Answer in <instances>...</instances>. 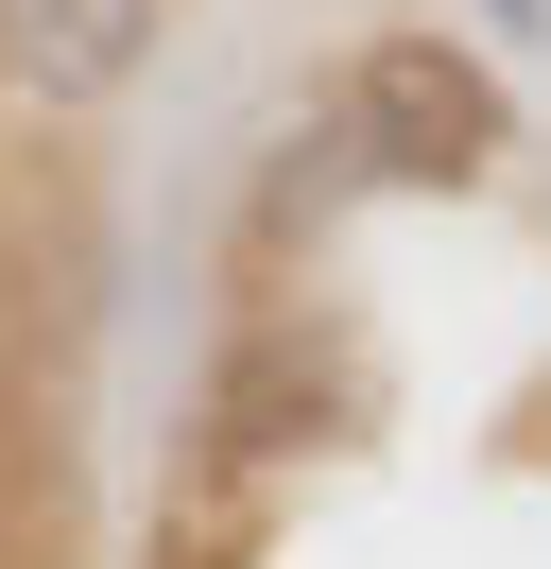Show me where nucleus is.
<instances>
[{
    "label": "nucleus",
    "mask_w": 551,
    "mask_h": 569,
    "mask_svg": "<svg viewBox=\"0 0 551 569\" xmlns=\"http://www.w3.org/2000/svg\"><path fill=\"white\" fill-rule=\"evenodd\" d=\"M156 569H259V483H190L156 518Z\"/></svg>",
    "instance_id": "obj_4"
},
{
    "label": "nucleus",
    "mask_w": 551,
    "mask_h": 569,
    "mask_svg": "<svg viewBox=\"0 0 551 569\" xmlns=\"http://www.w3.org/2000/svg\"><path fill=\"white\" fill-rule=\"evenodd\" d=\"M344 415H362V362L310 311H259L224 346V380H207V483H276V466L344 449Z\"/></svg>",
    "instance_id": "obj_2"
},
{
    "label": "nucleus",
    "mask_w": 551,
    "mask_h": 569,
    "mask_svg": "<svg viewBox=\"0 0 551 569\" xmlns=\"http://www.w3.org/2000/svg\"><path fill=\"white\" fill-rule=\"evenodd\" d=\"M328 139L362 156V190H482L517 156V104H500V70L448 52V36H362Z\"/></svg>",
    "instance_id": "obj_1"
},
{
    "label": "nucleus",
    "mask_w": 551,
    "mask_h": 569,
    "mask_svg": "<svg viewBox=\"0 0 551 569\" xmlns=\"http://www.w3.org/2000/svg\"><path fill=\"white\" fill-rule=\"evenodd\" d=\"M482 18H500V36H551V0H482Z\"/></svg>",
    "instance_id": "obj_5"
},
{
    "label": "nucleus",
    "mask_w": 551,
    "mask_h": 569,
    "mask_svg": "<svg viewBox=\"0 0 551 569\" xmlns=\"http://www.w3.org/2000/svg\"><path fill=\"white\" fill-rule=\"evenodd\" d=\"M156 70V0H0V104L87 121Z\"/></svg>",
    "instance_id": "obj_3"
}]
</instances>
